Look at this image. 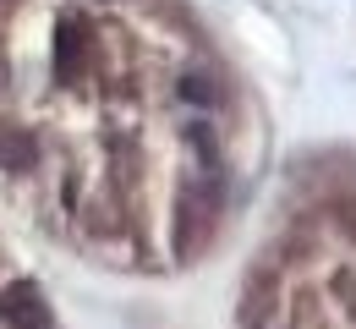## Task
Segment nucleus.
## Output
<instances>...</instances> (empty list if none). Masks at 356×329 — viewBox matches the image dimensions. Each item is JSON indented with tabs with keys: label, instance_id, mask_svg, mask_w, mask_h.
<instances>
[{
	"label": "nucleus",
	"instance_id": "7ed1b4c3",
	"mask_svg": "<svg viewBox=\"0 0 356 329\" xmlns=\"http://www.w3.org/2000/svg\"><path fill=\"white\" fill-rule=\"evenodd\" d=\"M93 61V39L83 22H60V39H55V66H60V77H77V72H88Z\"/></svg>",
	"mask_w": 356,
	"mask_h": 329
},
{
	"label": "nucleus",
	"instance_id": "20e7f679",
	"mask_svg": "<svg viewBox=\"0 0 356 329\" xmlns=\"http://www.w3.org/2000/svg\"><path fill=\"white\" fill-rule=\"evenodd\" d=\"M39 165V138L28 127H0V170H33Z\"/></svg>",
	"mask_w": 356,
	"mask_h": 329
},
{
	"label": "nucleus",
	"instance_id": "f257e3e1",
	"mask_svg": "<svg viewBox=\"0 0 356 329\" xmlns=\"http://www.w3.org/2000/svg\"><path fill=\"white\" fill-rule=\"evenodd\" d=\"M0 324L6 329H55V313H49L44 291L33 280H17L0 291Z\"/></svg>",
	"mask_w": 356,
	"mask_h": 329
},
{
	"label": "nucleus",
	"instance_id": "f03ea898",
	"mask_svg": "<svg viewBox=\"0 0 356 329\" xmlns=\"http://www.w3.org/2000/svg\"><path fill=\"white\" fill-rule=\"evenodd\" d=\"M176 99H181V104H192V110H220V104H225L220 72H209V66H186V72L176 77Z\"/></svg>",
	"mask_w": 356,
	"mask_h": 329
}]
</instances>
